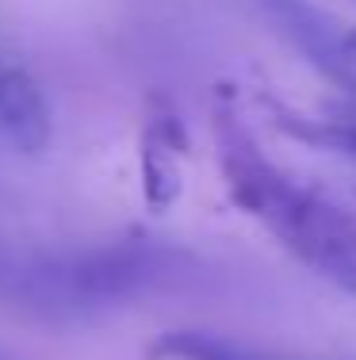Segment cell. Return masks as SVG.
<instances>
[{
	"instance_id": "6da1fadb",
	"label": "cell",
	"mask_w": 356,
	"mask_h": 360,
	"mask_svg": "<svg viewBox=\"0 0 356 360\" xmlns=\"http://www.w3.org/2000/svg\"><path fill=\"white\" fill-rule=\"evenodd\" d=\"M211 139L226 195L318 280L356 299V211L303 184L261 150L230 84L211 96Z\"/></svg>"
},
{
	"instance_id": "7a4b0ae2",
	"label": "cell",
	"mask_w": 356,
	"mask_h": 360,
	"mask_svg": "<svg viewBox=\"0 0 356 360\" xmlns=\"http://www.w3.org/2000/svg\"><path fill=\"white\" fill-rule=\"evenodd\" d=\"M276 31L356 104V27L310 0H257Z\"/></svg>"
},
{
	"instance_id": "3957f363",
	"label": "cell",
	"mask_w": 356,
	"mask_h": 360,
	"mask_svg": "<svg viewBox=\"0 0 356 360\" xmlns=\"http://www.w3.org/2000/svg\"><path fill=\"white\" fill-rule=\"evenodd\" d=\"M184 158H188V134H184L180 115L161 92H154L146 104V123H142V142H138L142 195H146L150 211L161 215L180 200Z\"/></svg>"
},
{
	"instance_id": "277c9868",
	"label": "cell",
	"mask_w": 356,
	"mask_h": 360,
	"mask_svg": "<svg viewBox=\"0 0 356 360\" xmlns=\"http://www.w3.org/2000/svg\"><path fill=\"white\" fill-rule=\"evenodd\" d=\"M0 134L20 153H42L50 146V104L27 70H0Z\"/></svg>"
},
{
	"instance_id": "5b68a950",
	"label": "cell",
	"mask_w": 356,
	"mask_h": 360,
	"mask_svg": "<svg viewBox=\"0 0 356 360\" xmlns=\"http://www.w3.org/2000/svg\"><path fill=\"white\" fill-rule=\"evenodd\" d=\"M150 356L157 360H287L276 353H261L253 345H242L223 333L207 330H169L150 345Z\"/></svg>"
},
{
	"instance_id": "8992f818",
	"label": "cell",
	"mask_w": 356,
	"mask_h": 360,
	"mask_svg": "<svg viewBox=\"0 0 356 360\" xmlns=\"http://www.w3.org/2000/svg\"><path fill=\"white\" fill-rule=\"evenodd\" d=\"M0 360H4V356H0Z\"/></svg>"
}]
</instances>
